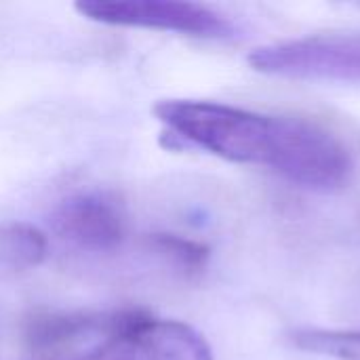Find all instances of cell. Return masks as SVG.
<instances>
[{"label": "cell", "instance_id": "6da1fadb", "mask_svg": "<svg viewBox=\"0 0 360 360\" xmlns=\"http://www.w3.org/2000/svg\"><path fill=\"white\" fill-rule=\"evenodd\" d=\"M154 116L190 146L230 162L266 167L300 188L342 190L354 171L348 148L306 118L270 116L202 99H162L154 105Z\"/></svg>", "mask_w": 360, "mask_h": 360}, {"label": "cell", "instance_id": "7a4b0ae2", "mask_svg": "<svg viewBox=\"0 0 360 360\" xmlns=\"http://www.w3.org/2000/svg\"><path fill=\"white\" fill-rule=\"evenodd\" d=\"M249 65L293 80L360 82V32L316 34L255 49Z\"/></svg>", "mask_w": 360, "mask_h": 360}, {"label": "cell", "instance_id": "3957f363", "mask_svg": "<svg viewBox=\"0 0 360 360\" xmlns=\"http://www.w3.org/2000/svg\"><path fill=\"white\" fill-rule=\"evenodd\" d=\"M74 360H213L211 346L190 325L122 310L120 323Z\"/></svg>", "mask_w": 360, "mask_h": 360}, {"label": "cell", "instance_id": "277c9868", "mask_svg": "<svg viewBox=\"0 0 360 360\" xmlns=\"http://www.w3.org/2000/svg\"><path fill=\"white\" fill-rule=\"evenodd\" d=\"M76 11L97 23L177 32L209 40H232L238 27L215 8L177 0H80Z\"/></svg>", "mask_w": 360, "mask_h": 360}, {"label": "cell", "instance_id": "5b68a950", "mask_svg": "<svg viewBox=\"0 0 360 360\" xmlns=\"http://www.w3.org/2000/svg\"><path fill=\"white\" fill-rule=\"evenodd\" d=\"M53 228L78 249L103 253L120 247L127 219L116 200L105 194L86 192L74 194L57 205L53 211Z\"/></svg>", "mask_w": 360, "mask_h": 360}, {"label": "cell", "instance_id": "8992f818", "mask_svg": "<svg viewBox=\"0 0 360 360\" xmlns=\"http://www.w3.org/2000/svg\"><path fill=\"white\" fill-rule=\"evenodd\" d=\"M120 312L91 314V312H61L34 310L23 319V342L36 354L61 352L86 338H105L118 323Z\"/></svg>", "mask_w": 360, "mask_h": 360}, {"label": "cell", "instance_id": "52a82bcc", "mask_svg": "<svg viewBox=\"0 0 360 360\" xmlns=\"http://www.w3.org/2000/svg\"><path fill=\"white\" fill-rule=\"evenodd\" d=\"M49 251L44 232L30 224H0V272L21 274L38 268Z\"/></svg>", "mask_w": 360, "mask_h": 360}, {"label": "cell", "instance_id": "ba28073f", "mask_svg": "<svg viewBox=\"0 0 360 360\" xmlns=\"http://www.w3.org/2000/svg\"><path fill=\"white\" fill-rule=\"evenodd\" d=\"M297 350L335 360H360V331L354 329H295L289 333Z\"/></svg>", "mask_w": 360, "mask_h": 360}, {"label": "cell", "instance_id": "9c48e42d", "mask_svg": "<svg viewBox=\"0 0 360 360\" xmlns=\"http://www.w3.org/2000/svg\"><path fill=\"white\" fill-rule=\"evenodd\" d=\"M150 247L184 272H198L209 257L207 247L175 234H154L150 236Z\"/></svg>", "mask_w": 360, "mask_h": 360}]
</instances>
